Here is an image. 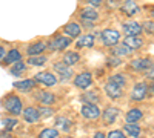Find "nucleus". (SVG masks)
Wrapping results in <instances>:
<instances>
[{"instance_id": "nucleus-7", "label": "nucleus", "mask_w": 154, "mask_h": 138, "mask_svg": "<svg viewBox=\"0 0 154 138\" xmlns=\"http://www.w3.org/2000/svg\"><path fill=\"white\" fill-rule=\"evenodd\" d=\"M82 115L86 120H97L100 117V109L97 107V104H88V103H85L82 106Z\"/></svg>"}, {"instance_id": "nucleus-43", "label": "nucleus", "mask_w": 154, "mask_h": 138, "mask_svg": "<svg viewBox=\"0 0 154 138\" xmlns=\"http://www.w3.org/2000/svg\"><path fill=\"white\" fill-rule=\"evenodd\" d=\"M149 92H154V83H152L151 87H148V94H149Z\"/></svg>"}, {"instance_id": "nucleus-37", "label": "nucleus", "mask_w": 154, "mask_h": 138, "mask_svg": "<svg viewBox=\"0 0 154 138\" xmlns=\"http://www.w3.org/2000/svg\"><path fill=\"white\" fill-rule=\"evenodd\" d=\"M106 138H126V137H125V134H123L122 131L117 129V131H111V132L108 134Z\"/></svg>"}, {"instance_id": "nucleus-24", "label": "nucleus", "mask_w": 154, "mask_h": 138, "mask_svg": "<svg viewBox=\"0 0 154 138\" xmlns=\"http://www.w3.org/2000/svg\"><path fill=\"white\" fill-rule=\"evenodd\" d=\"M77 48H93L94 45V35L93 34H85L77 40Z\"/></svg>"}, {"instance_id": "nucleus-13", "label": "nucleus", "mask_w": 154, "mask_h": 138, "mask_svg": "<svg viewBox=\"0 0 154 138\" xmlns=\"http://www.w3.org/2000/svg\"><path fill=\"white\" fill-rule=\"evenodd\" d=\"M3 61H5V65H14V63H17V61H22L20 51L16 49V48L9 49V51L6 52V55H5V58H3Z\"/></svg>"}, {"instance_id": "nucleus-38", "label": "nucleus", "mask_w": 154, "mask_h": 138, "mask_svg": "<svg viewBox=\"0 0 154 138\" xmlns=\"http://www.w3.org/2000/svg\"><path fill=\"white\" fill-rule=\"evenodd\" d=\"M145 72H146V78H149V80L154 81V63H151V66H149Z\"/></svg>"}, {"instance_id": "nucleus-8", "label": "nucleus", "mask_w": 154, "mask_h": 138, "mask_svg": "<svg viewBox=\"0 0 154 138\" xmlns=\"http://www.w3.org/2000/svg\"><path fill=\"white\" fill-rule=\"evenodd\" d=\"M54 71L59 74V77L62 80H68L72 77V69L69 66H66L63 61H59V63H54Z\"/></svg>"}, {"instance_id": "nucleus-2", "label": "nucleus", "mask_w": 154, "mask_h": 138, "mask_svg": "<svg viewBox=\"0 0 154 138\" xmlns=\"http://www.w3.org/2000/svg\"><path fill=\"white\" fill-rule=\"evenodd\" d=\"M69 45H71V39H69V37L59 35V37L51 39V40L48 42L46 48L51 49V51H63V49H66Z\"/></svg>"}, {"instance_id": "nucleus-34", "label": "nucleus", "mask_w": 154, "mask_h": 138, "mask_svg": "<svg viewBox=\"0 0 154 138\" xmlns=\"http://www.w3.org/2000/svg\"><path fill=\"white\" fill-rule=\"evenodd\" d=\"M37 110H38V115H40V118H42V117H43V118H46V117H51V115L54 114L51 107H43V106H42V107H38Z\"/></svg>"}, {"instance_id": "nucleus-22", "label": "nucleus", "mask_w": 154, "mask_h": 138, "mask_svg": "<svg viewBox=\"0 0 154 138\" xmlns=\"http://www.w3.org/2000/svg\"><path fill=\"white\" fill-rule=\"evenodd\" d=\"M122 11L125 12L126 16H136L139 12V6L134 0H126V2L122 5Z\"/></svg>"}, {"instance_id": "nucleus-17", "label": "nucleus", "mask_w": 154, "mask_h": 138, "mask_svg": "<svg viewBox=\"0 0 154 138\" xmlns=\"http://www.w3.org/2000/svg\"><path fill=\"white\" fill-rule=\"evenodd\" d=\"M123 45L128 46L130 49H139V48H142L143 46V40L140 39V37H134V35H126L125 39H123Z\"/></svg>"}, {"instance_id": "nucleus-14", "label": "nucleus", "mask_w": 154, "mask_h": 138, "mask_svg": "<svg viewBox=\"0 0 154 138\" xmlns=\"http://www.w3.org/2000/svg\"><path fill=\"white\" fill-rule=\"evenodd\" d=\"M123 31L126 35H134L137 37L140 32H142V26L137 23V22H128V23H123Z\"/></svg>"}, {"instance_id": "nucleus-23", "label": "nucleus", "mask_w": 154, "mask_h": 138, "mask_svg": "<svg viewBox=\"0 0 154 138\" xmlns=\"http://www.w3.org/2000/svg\"><path fill=\"white\" fill-rule=\"evenodd\" d=\"M79 60H80V55L74 52V51H68L65 52V55H63V63H65L66 66H74L75 63H79Z\"/></svg>"}, {"instance_id": "nucleus-39", "label": "nucleus", "mask_w": 154, "mask_h": 138, "mask_svg": "<svg viewBox=\"0 0 154 138\" xmlns=\"http://www.w3.org/2000/svg\"><path fill=\"white\" fill-rule=\"evenodd\" d=\"M89 2V5H93V6H99V5H102V0H88Z\"/></svg>"}, {"instance_id": "nucleus-32", "label": "nucleus", "mask_w": 154, "mask_h": 138, "mask_svg": "<svg viewBox=\"0 0 154 138\" xmlns=\"http://www.w3.org/2000/svg\"><path fill=\"white\" fill-rule=\"evenodd\" d=\"M56 124H57L59 128H62V131H63V132H68V129H69V126H71L69 120H68V118H65V117H59V118H57V121H56Z\"/></svg>"}, {"instance_id": "nucleus-5", "label": "nucleus", "mask_w": 154, "mask_h": 138, "mask_svg": "<svg viewBox=\"0 0 154 138\" xmlns=\"http://www.w3.org/2000/svg\"><path fill=\"white\" fill-rule=\"evenodd\" d=\"M34 81L40 83L45 86H56L57 84V77L53 72H38L34 75Z\"/></svg>"}, {"instance_id": "nucleus-29", "label": "nucleus", "mask_w": 154, "mask_h": 138, "mask_svg": "<svg viewBox=\"0 0 154 138\" xmlns=\"http://www.w3.org/2000/svg\"><path fill=\"white\" fill-rule=\"evenodd\" d=\"M108 81L117 84L119 87H123V86L126 84V78H125V75H122V74H114V75H111Z\"/></svg>"}, {"instance_id": "nucleus-33", "label": "nucleus", "mask_w": 154, "mask_h": 138, "mask_svg": "<svg viewBox=\"0 0 154 138\" xmlns=\"http://www.w3.org/2000/svg\"><path fill=\"white\" fill-rule=\"evenodd\" d=\"M2 124L6 128V132H9L11 129H14V128L17 126V120H16V118H3Z\"/></svg>"}, {"instance_id": "nucleus-12", "label": "nucleus", "mask_w": 154, "mask_h": 138, "mask_svg": "<svg viewBox=\"0 0 154 138\" xmlns=\"http://www.w3.org/2000/svg\"><path fill=\"white\" fill-rule=\"evenodd\" d=\"M119 115V107L116 106H108L103 112V115H102V118H103V123L106 124H112L116 121V118H117Z\"/></svg>"}, {"instance_id": "nucleus-31", "label": "nucleus", "mask_w": 154, "mask_h": 138, "mask_svg": "<svg viewBox=\"0 0 154 138\" xmlns=\"http://www.w3.org/2000/svg\"><path fill=\"white\" fill-rule=\"evenodd\" d=\"M80 100L83 101V104H85V103H88V104H97V103H99V97H97L96 94H91V92L83 94V95L80 97Z\"/></svg>"}, {"instance_id": "nucleus-3", "label": "nucleus", "mask_w": 154, "mask_h": 138, "mask_svg": "<svg viewBox=\"0 0 154 138\" xmlns=\"http://www.w3.org/2000/svg\"><path fill=\"white\" fill-rule=\"evenodd\" d=\"M146 97H148V84L143 81L136 83L131 91V100L133 101H142Z\"/></svg>"}, {"instance_id": "nucleus-25", "label": "nucleus", "mask_w": 154, "mask_h": 138, "mask_svg": "<svg viewBox=\"0 0 154 138\" xmlns=\"http://www.w3.org/2000/svg\"><path fill=\"white\" fill-rule=\"evenodd\" d=\"M122 132H125L126 135H130V137H133V138H139L140 137V128H139V124H131V123H126L125 126H123V131Z\"/></svg>"}, {"instance_id": "nucleus-26", "label": "nucleus", "mask_w": 154, "mask_h": 138, "mask_svg": "<svg viewBox=\"0 0 154 138\" xmlns=\"http://www.w3.org/2000/svg\"><path fill=\"white\" fill-rule=\"evenodd\" d=\"M133 52V49H130L128 46H125L123 43L122 45H117V48L112 49V55L114 57H120V55H130Z\"/></svg>"}, {"instance_id": "nucleus-40", "label": "nucleus", "mask_w": 154, "mask_h": 138, "mask_svg": "<svg viewBox=\"0 0 154 138\" xmlns=\"http://www.w3.org/2000/svg\"><path fill=\"white\" fill-rule=\"evenodd\" d=\"M6 55V51H5V48L3 46H0V60H3Z\"/></svg>"}, {"instance_id": "nucleus-45", "label": "nucleus", "mask_w": 154, "mask_h": 138, "mask_svg": "<svg viewBox=\"0 0 154 138\" xmlns=\"http://www.w3.org/2000/svg\"><path fill=\"white\" fill-rule=\"evenodd\" d=\"M69 138H72V137H69Z\"/></svg>"}, {"instance_id": "nucleus-18", "label": "nucleus", "mask_w": 154, "mask_h": 138, "mask_svg": "<svg viewBox=\"0 0 154 138\" xmlns=\"http://www.w3.org/2000/svg\"><path fill=\"white\" fill-rule=\"evenodd\" d=\"M151 63H152V61L149 58H137V60H133L131 61V68L134 71H137V72H142V71L145 72L151 66Z\"/></svg>"}, {"instance_id": "nucleus-9", "label": "nucleus", "mask_w": 154, "mask_h": 138, "mask_svg": "<svg viewBox=\"0 0 154 138\" xmlns=\"http://www.w3.org/2000/svg\"><path fill=\"white\" fill-rule=\"evenodd\" d=\"M105 92H106V95H108L111 100H117V98H120V97L123 95L122 87H119L117 84H114V83H111V81H106V84H105Z\"/></svg>"}, {"instance_id": "nucleus-1", "label": "nucleus", "mask_w": 154, "mask_h": 138, "mask_svg": "<svg viewBox=\"0 0 154 138\" xmlns=\"http://www.w3.org/2000/svg\"><path fill=\"white\" fill-rule=\"evenodd\" d=\"M3 109L8 112V114H11L12 117H19L22 114L23 110V104H22V100L19 95L16 94H8L5 98H3Z\"/></svg>"}, {"instance_id": "nucleus-28", "label": "nucleus", "mask_w": 154, "mask_h": 138, "mask_svg": "<svg viewBox=\"0 0 154 138\" xmlns=\"http://www.w3.org/2000/svg\"><path fill=\"white\" fill-rule=\"evenodd\" d=\"M46 57L45 55H34V57H29L28 58V65L31 66H43L46 63Z\"/></svg>"}, {"instance_id": "nucleus-19", "label": "nucleus", "mask_w": 154, "mask_h": 138, "mask_svg": "<svg viewBox=\"0 0 154 138\" xmlns=\"http://www.w3.org/2000/svg\"><path fill=\"white\" fill-rule=\"evenodd\" d=\"M143 117V112L140 110L139 107H133L126 112V123H131V124H137V121H140Z\"/></svg>"}, {"instance_id": "nucleus-16", "label": "nucleus", "mask_w": 154, "mask_h": 138, "mask_svg": "<svg viewBox=\"0 0 154 138\" xmlns=\"http://www.w3.org/2000/svg\"><path fill=\"white\" fill-rule=\"evenodd\" d=\"M34 86H35L34 78H25V80H20V81L14 83V87L20 92H28V91L34 89Z\"/></svg>"}, {"instance_id": "nucleus-6", "label": "nucleus", "mask_w": 154, "mask_h": 138, "mask_svg": "<svg viewBox=\"0 0 154 138\" xmlns=\"http://www.w3.org/2000/svg\"><path fill=\"white\" fill-rule=\"evenodd\" d=\"M74 84H75V87H79V89H88V87L93 84L91 72H80L74 78Z\"/></svg>"}, {"instance_id": "nucleus-20", "label": "nucleus", "mask_w": 154, "mask_h": 138, "mask_svg": "<svg viewBox=\"0 0 154 138\" xmlns=\"http://www.w3.org/2000/svg\"><path fill=\"white\" fill-rule=\"evenodd\" d=\"M63 31L69 35V39H74V37H79V35H80L82 28H80V25L71 22V23H68V25H65V26H63Z\"/></svg>"}, {"instance_id": "nucleus-36", "label": "nucleus", "mask_w": 154, "mask_h": 138, "mask_svg": "<svg viewBox=\"0 0 154 138\" xmlns=\"http://www.w3.org/2000/svg\"><path fill=\"white\" fill-rule=\"evenodd\" d=\"M106 63H108L109 66H119V65H122V60H120L119 57L111 55V57H108V61H106Z\"/></svg>"}, {"instance_id": "nucleus-21", "label": "nucleus", "mask_w": 154, "mask_h": 138, "mask_svg": "<svg viewBox=\"0 0 154 138\" xmlns=\"http://www.w3.org/2000/svg\"><path fill=\"white\" fill-rule=\"evenodd\" d=\"M37 100L40 101L43 106H48V104H53L56 101V95L51 94V92H46V91H42L37 94Z\"/></svg>"}, {"instance_id": "nucleus-15", "label": "nucleus", "mask_w": 154, "mask_h": 138, "mask_svg": "<svg viewBox=\"0 0 154 138\" xmlns=\"http://www.w3.org/2000/svg\"><path fill=\"white\" fill-rule=\"evenodd\" d=\"M45 49H46V43H43V42H35V43H32V45H29V46L26 48V52H28L29 57H34V55H42Z\"/></svg>"}, {"instance_id": "nucleus-35", "label": "nucleus", "mask_w": 154, "mask_h": 138, "mask_svg": "<svg viewBox=\"0 0 154 138\" xmlns=\"http://www.w3.org/2000/svg\"><path fill=\"white\" fill-rule=\"evenodd\" d=\"M143 29L148 32V34H154V20H146L143 23Z\"/></svg>"}, {"instance_id": "nucleus-27", "label": "nucleus", "mask_w": 154, "mask_h": 138, "mask_svg": "<svg viewBox=\"0 0 154 138\" xmlns=\"http://www.w3.org/2000/svg\"><path fill=\"white\" fill-rule=\"evenodd\" d=\"M38 138H59V131L56 128H46V129L40 131Z\"/></svg>"}, {"instance_id": "nucleus-42", "label": "nucleus", "mask_w": 154, "mask_h": 138, "mask_svg": "<svg viewBox=\"0 0 154 138\" xmlns=\"http://www.w3.org/2000/svg\"><path fill=\"white\" fill-rule=\"evenodd\" d=\"M94 138H106V137H105V134H103V132H96Z\"/></svg>"}, {"instance_id": "nucleus-44", "label": "nucleus", "mask_w": 154, "mask_h": 138, "mask_svg": "<svg viewBox=\"0 0 154 138\" xmlns=\"http://www.w3.org/2000/svg\"><path fill=\"white\" fill-rule=\"evenodd\" d=\"M151 16H152V17H154V9H152V11H151Z\"/></svg>"}, {"instance_id": "nucleus-4", "label": "nucleus", "mask_w": 154, "mask_h": 138, "mask_svg": "<svg viewBox=\"0 0 154 138\" xmlns=\"http://www.w3.org/2000/svg\"><path fill=\"white\" fill-rule=\"evenodd\" d=\"M100 35H102V42L106 46H116L120 42V34L116 29H105V31H102Z\"/></svg>"}, {"instance_id": "nucleus-30", "label": "nucleus", "mask_w": 154, "mask_h": 138, "mask_svg": "<svg viewBox=\"0 0 154 138\" xmlns=\"http://www.w3.org/2000/svg\"><path fill=\"white\" fill-rule=\"evenodd\" d=\"M25 71H26V65L23 63V61H17L11 66V74L12 75H22Z\"/></svg>"}, {"instance_id": "nucleus-10", "label": "nucleus", "mask_w": 154, "mask_h": 138, "mask_svg": "<svg viewBox=\"0 0 154 138\" xmlns=\"http://www.w3.org/2000/svg\"><path fill=\"white\" fill-rule=\"evenodd\" d=\"M80 17H82V20L86 23V26H91L93 22L99 19V12H97L94 8H85V9L82 11V16H80Z\"/></svg>"}, {"instance_id": "nucleus-11", "label": "nucleus", "mask_w": 154, "mask_h": 138, "mask_svg": "<svg viewBox=\"0 0 154 138\" xmlns=\"http://www.w3.org/2000/svg\"><path fill=\"white\" fill-rule=\"evenodd\" d=\"M22 115H23L25 121H28V123H37L38 120H40V115H38L37 107H32V106L23 109L22 110Z\"/></svg>"}, {"instance_id": "nucleus-41", "label": "nucleus", "mask_w": 154, "mask_h": 138, "mask_svg": "<svg viewBox=\"0 0 154 138\" xmlns=\"http://www.w3.org/2000/svg\"><path fill=\"white\" fill-rule=\"evenodd\" d=\"M0 138H14V137H12L9 132H2L0 134Z\"/></svg>"}]
</instances>
